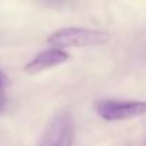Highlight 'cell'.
<instances>
[{"label":"cell","instance_id":"4","mask_svg":"<svg viewBox=\"0 0 146 146\" xmlns=\"http://www.w3.org/2000/svg\"><path fill=\"white\" fill-rule=\"evenodd\" d=\"M70 60V54L64 48L51 47V48L43 50L34 55L33 60H30L24 65V72L30 75H36L38 72H43L46 70L58 67L61 64H65Z\"/></svg>","mask_w":146,"mask_h":146},{"label":"cell","instance_id":"2","mask_svg":"<svg viewBox=\"0 0 146 146\" xmlns=\"http://www.w3.org/2000/svg\"><path fill=\"white\" fill-rule=\"evenodd\" d=\"M94 111L99 118L108 122L126 121L145 115L146 101L98 99L94 102Z\"/></svg>","mask_w":146,"mask_h":146},{"label":"cell","instance_id":"1","mask_svg":"<svg viewBox=\"0 0 146 146\" xmlns=\"http://www.w3.org/2000/svg\"><path fill=\"white\" fill-rule=\"evenodd\" d=\"M111 40V36L101 30L85 27H62L52 31L47 37V43L58 48H81L104 46Z\"/></svg>","mask_w":146,"mask_h":146},{"label":"cell","instance_id":"5","mask_svg":"<svg viewBox=\"0 0 146 146\" xmlns=\"http://www.w3.org/2000/svg\"><path fill=\"white\" fill-rule=\"evenodd\" d=\"M7 85H9L7 77L0 70V115H3L6 109V104H7Z\"/></svg>","mask_w":146,"mask_h":146},{"label":"cell","instance_id":"3","mask_svg":"<svg viewBox=\"0 0 146 146\" xmlns=\"http://www.w3.org/2000/svg\"><path fill=\"white\" fill-rule=\"evenodd\" d=\"M74 126L70 113L58 112L50 119L37 146H72Z\"/></svg>","mask_w":146,"mask_h":146}]
</instances>
